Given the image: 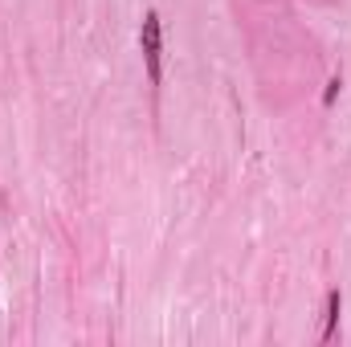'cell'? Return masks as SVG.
Here are the masks:
<instances>
[{
    "mask_svg": "<svg viewBox=\"0 0 351 347\" xmlns=\"http://www.w3.org/2000/svg\"><path fill=\"white\" fill-rule=\"evenodd\" d=\"M139 49H143L147 78L160 82V74H164V21H160V12H143V25H139Z\"/></svg>",
    "mask_w": 351,
    "mask_h": 347,
    "instance_id": "6da1fadb",
    "label": "cell"
},
{
    "mask_svg": "<svg viewBox=\"0 0 351 347\" xmlns=\"http://www.w3.org/2000/svg\"><path fill=\"white\" fill-rule=\"evenodd\" d=\"M339 307H343V298H339V290H331V294H327V311H323V335H319V339H331V335H335Z\"/></svg>",
    "mask_w": 351,
    "mask_h": 347,
    "instance_id": "7a4b0ae2",
    "label": "cell"
},
{
    "mask_svg": "<svg viewBox=\"0 0 351 347\" xmlns=\"http://www.w3.org/2000/svg\"><path fill=\"white\" fill-rule=\"evenodd\" d=\"M339 90H343V78H331V82H327V90H323V106H331V102L339 98Z\"/></svg>",
    "mask_w": 351,
    "mask_h": 347,
    "instance_id": "3957f363",
    "label": "cell"
}]
</instances>
